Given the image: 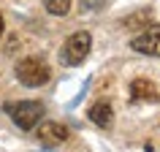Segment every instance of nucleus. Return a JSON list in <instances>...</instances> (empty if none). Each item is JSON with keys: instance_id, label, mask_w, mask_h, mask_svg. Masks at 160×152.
<instances>
[{"instance_id": "f257e3e1", "label": "nucleus", "mask_w": 160, "mask_h": 152, "mask_svg": "<svg viewBox=\"0 0 160 152\" xmlns=\"http://www.w3.org/2000/svg\"><path fill=\"white\" fill-rule=\"evenodd\" d=\"M3 109L14 119V125L22 128V130H33L43 119V103L38 101H8Z\"/></svg>"}, {"instance_id": "f03ea898", "label": "nucleus", "mask_w": 160, "mask_h": 152, "mask_svg": "<svg viewBox=\"0 0 160 152\" xmlns=\"http://www.w3.org/2000/svg\"><path fill=\"white\" fill-rule=\"evenodd\" d=\"M14 73H17L19 84H25V87H43L52 79V68L46 65L41 57H25V60L17 63V71H14Z\"/></svg>"}, {"instance_id": "7ed1b4c3", "label": "nucleus", "mask_w": 160, "mask_h": 152, "mask_svg": "<svg viewBox=\"0 0 160 152\" xmlns=\"http://www.w3.org/2000/svg\"><path fill=\"white\" fill-rule=\"evenodd\" d=\"M90 46H92V35L87 33V30H79V33L68 35V41L60 49V63L68 65V68L82 65L87 60V54H90Z\"/></svg>"}, {"instance_id": "20e7f679", "label": "nucleus", "mask_w": 160, "mask_h": 152, "mask_svg": "<svg viewBox=\"0 0 160 152\" xmlns=\"http://www.w3.org/2000/svg\"><path fill=\"white\" fill-rule=\"evenodd\" d=\"M130 49L138 54H149V57H160V25H149L130 41Z\"/></svg>"}, {"instance_id": "39448f33", "label": "nucleus", "mask_w": 160, "mask_h": 152, "mask_svg": "<svg viewBox=\"0 0 160 152\" xmlns=\"http://www.w3.org/2000/svg\"><path fill=\"white\" fill-rule=\"evenodd\" d=\"M38 141L46 147H57V144L68 141V128L60 122H41L38 125Z\"/></svg>"}, {"instance_id": "423d86ee", "label": "nucleus", "mask_w": 160, "mask_h": 152, "mask_svg": "<svg viewBox=\"0 0 160 152\" xmlns=\"http://www.w3.org/2000/svg\"><path fill=\"white\" fill-rule=\"evenodd\" d=\"M130 98L133 101H144V103H155L160 98L158 87L152 84L149 79H133V84H130Z\"/></svg>"}, {"instance_id": "0eeeda50", "label": "nucleus", "mask_w": 160, "mask_h": 152, "mask_svg": "<svg viewBox=\"0 0 160 152\" xmlns=\"http://www.w3.org/2000/svg\"><path fill=\"white\" fill-rule=\"evenodd\" d=\"M90 119H92L98 128H111V119H114V109H111L106 101L95 103L92 109H90Z\"/></svg>"}, {"instance_id": "6e6552de", "label": "nucleus", "mask_w": 160, "mask_h": 152, "mask_svg": "<svg viewBox=\"0 0 160 152\" xmlns=\"http://www.w3.org/2000/svg\"><path fill=\"white\" fill-rule=\"evenodd\" d=\"M43 3H46V11H49L52 17H65L68 11H71L73 0H43Z\"/></svg>"}, {"instance_id": "1a4fd4ad", "label": "nucleus", "mask_w": 160, "mask_h": 152, "mask_svg": "<svg viewBox=\"0 0 160 152\" xmlns=\"http://www.w3.org/2000/svg\"><path fill=\"white\" fill-rule=\"evenodd\" d=\"M0 35H3V17H0Z\"/></svg>"}]
</instances>
